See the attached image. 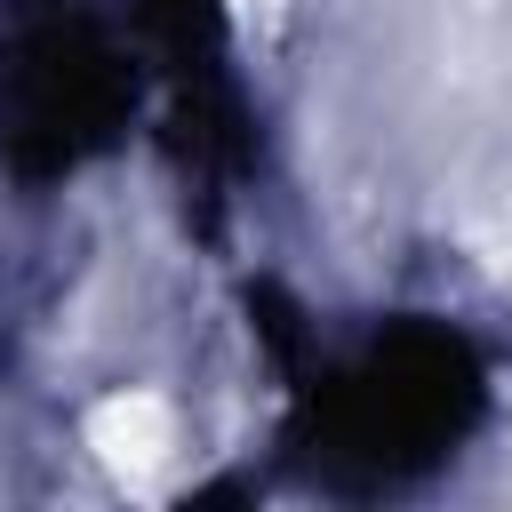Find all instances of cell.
Here are the masks:
<instances>
[{"label":"cell","instance_id":"6da1fadb","mask_svg":"<svg viewBox=\"0 0 512 512\" xmlns=\"http://www.w3.org/2000/svg\"><path fill=\"white\" fill-rule=\"evenodd\" d=\"M88 448L120 472V480H152L160 464H168V408L152 400V392H112L96 416H88Z\"/></svg>","mask_w":512,"mask_h":512},{"label":"cell","instance_id":"7a4b0ae2","mask_svg":"<svg viewBox=\"0 0 512 512\" xmlns=\"http://www.w3.org/2000/svg\"><path fill=\"white\" fill-rule=\"evenodd\" d=\"M280 8H288V0H232L240 32H272V24H280Z\"/></svg>","mask_w":512,"mask_h":512}]
</instances>
